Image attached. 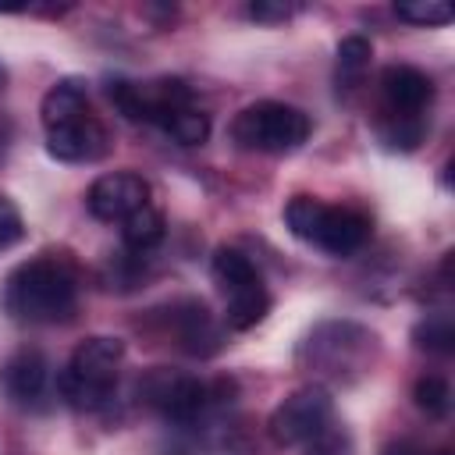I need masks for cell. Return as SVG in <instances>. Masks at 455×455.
<instances>
[{"instance_id": "obj_15", "label": "cell", "mask_w": 455, "mask_h": 455, "mask_svg": "<svg viewBox=\"0 0 455 455\" xmlns=\"http://www.w3.org/2000/svg\"><path fill=\"white\" fill-rule=\"evenodd\" d=\"M156 124H160L174 142H181V146H199V142H206V135H210V117H206L203 110H196L192 103H188V107L164 110V114L156 117Z\"/></svg>"}, {"instance_id": "obj_18", "label": "cell", "mask_w": 455, "mask_h": 455, "mask_svg": "<svg viewBox=\"0 0 455 455\" xmlns=\"http://www.w3.org/2000/svg\"><path fill=\"white\" fill-rule=\"evenodd\" d=\"M377 135L387 149H416L423 142V117H405V114H384L377 124Z\"/></svg>"}, {"instance_id": "obj_13", "label": "cell", "mask_w": 455, "mask_h": 455, "mask_svg": "<svg viewBox=\"0 0 455 455\" xmlns=\"http://www.w3.org/2000/svg\"><path fill=\"white\" fill-rule=\"evenodd\" d=\"M46 384H50V363L36 348H21L0 370V387L18 405H36L46 395Z\"/></svg>"}, {"instance_id": "obj_26", "label": "cell", "mask_w": 455, "mask_h": 455, "mask_svg": "<svg viewBox=\"0 0 455 455\" xmlns=\"http://www.w3.org/2000/svg\"><path fill=\"white\" fill-rule=\"evenodd\" d=\"M4 146H7V135H0V156H4Z\"/></svg>"}, {"instance_id": "obj_3", "label": "cell", "mask_w": 455, "mask_h": 455, "mask_svg": "<svg viewBox=\"0 0 455 455\" xmlns=\"http://www.w3.org/2000/svg\"><path fill=\"white\" fill-rule=\"evenodd\" d=\"M284 224L295 238L331 252V256H352L370 238V220L345 206H327L313 196H295L284 206Z\"/></svg>"}, {"instance_id": "obj_12", "label": "cell", "mask_w": 455, "mask_h": 455, "mask_svg": "<svg viewBox=\"0 0 455 455\" xmlns=\"http://www.w3.org/2000/svg\"><path fill=\"white\" fill-rule=\"evenodd\" d=\"M380 92H384V114L419 117L423 107L434 100V82L419 68L391 64L380 71Z\"/></svg>"}, {"instance_id": "obj_28", "label": "cell", "mask_w": 455, "mask_h": 455, "mask_svg": "<svg viewBox=\"0 0 455 455\" xmlns=\"http://www.w3.org/2000/svg\"><path fill=\"white\" fill-rule=\"evenodd\" d=\"M441 455H451V451H441Z\"/></svg>"}, {"instance_id": "obj_25", "label": "cell", "mask_w": 455, "mask_h": 455, "mask_svg": "<svg viewBox=\"0 0 455 455\" xmlns=\"http://www.w3.org/2000/svg\"><path fill=\"white\" fill-rule=\"evenodd\" d=\"M384 455H423V448L412 444V441H391V444L384 448Z\"/></svg>"}, {"instance_id": "obj_23", "label": "cell", "mask_w": 455, "mask_h": 455, "mask_svg": "<svg viewBox=\"0 0 455 455\" xmlns=\"http://www.w3.org/2000/svg\"><path fill=\"white\" fill-rule=\"evenodd\" d=\"M299 7L295 4H267V0H256V4H249V18L252 21H284V18H291Z\"/></svg>"}, {"instance_id": "obj_24", "label": "cell", "mask_w": 455, "mask_h": 455, "mask_svg": "<svg viewBox=\"0 0 455 455\" xmlns=\"http://www.w3.org/2000/svg\"><path fill=\"white\" fill-rule=\"evenodd\" d=\"M309 455H345V444L334 437V434H320L316 441H309Z\"/></svg>"}, {"instance_id": "obj_17", "label": "cell", "mask_w": 455, "mask_h": 455, "mask_svg": "<svg viewBox=\"0 0 455 455\" xmlns=\"http://www.w3.org/2000/svg\"><path fill=\"white\" fill-rule=\"evenodd\" d=\"M370 57H373L370 39H363V36L341 39V43H338V89H341V85H345V89L359 85L363 71L370 68Z\"/></svg>"}, {"instance_id": "obj_7", "label": "cell", "mask_w": 455, "mask_h": 455, "mask_svg": "<svg viewBox=\"0 0 455 455\" xmlns=\"http://www.w3.org/2000/svg\"><path fill=\"white\" fill-rule=\"evenodd\" d=\"M139 398L156 409L160 416L174 419V423H192L206 402H210V387L181 370H167V366H153L142 380H139Z\"/></svg>"}, {"instance_id": "obj_21", "label": "cell", "mask_w": 455, "mask_h": 455, "mask_svg": "<svg viewBox=\"0 0 455 455\" xmlns=\"http://www.w3.org/2000/svg\"><path fill=\"white\" fill-rule=\"evenodd\" d=\"M395 14L402 21H412V25H444V21H451V7L437 4V0H402V4H395Z\"/></svg>"}, {"instance_id": "obj_1", "label": "cell", "mask_w": 455, "mask_h": 455, "mask_svg": "<svg viewBox=\"0 0 455 455\" xmlns=\"http://www.w3.org/2000/svg\"><path fill=\"white\" fill-rule=\"evenodd\" d=\"M78 306V274L64 252H43L11 270L4 309L18 323H68Z\"/></svg>"}, {"instance_id": "obj_9", "label": "cell", "mask_w": 455, "mask_h": 455, "mask_svg": "<svg viewBox=\"0 0 455 455\" xmlns=\"http://www.w3.org/2000/svg\"><path fill=\"white\" fill-rule=\"evenodd\" d=\"M149 203V185L146 178L132 174V171H110V174H100L89 192H85V206L96 220H107V224H121L124 217H132L139 206Z\"/></svg>"}, {"instance_id": "obj_10", "label": "cell", "mask_w": 455, "mask_h": 455, "mask_svg": "<svg viewBox=\"0 0 455 455\" xmlns=\"http://www.w3.org/2000/svg\"><path fill=\"white\" fill-rule=\"evenodd\" d=\"M167 331L174 334L178 348L188 352V355L206 359V355H213V352L220 348V327H217V320L210 316L206 302H199V299H181V302H174V306H171V316H167Z\"/></svg>"}, {"instance_id": "obj_27", "label": "cell", "mask_w": 455, "mask_h": 455, "mask_svg": "<svg viewBox=\"0 0 455 455\" xmlns=\"http://www.w3.org/2000/svg\"><path fill=\"white\" fill-rule=\"evenodd\" d=\"M4 78H7V75H4V68H0V85H4Z\"/></svg>"}, {"instance_id": "obj_14", "label": "cell", "mask_w": 455, "mask_h": 455, "mask_svg": "<svg viewBox=\"0 0 455 455\" xmlns=\"http://www.w3.org/2000/svg\"><path fill=\"white\" fill-rule=\"evenodd\" d=\"M39 114H43V132H46V128L71 124V121L92 114V110H89L85 85L75 82V78H64V82H57V85H50L46 96H43V103H39Z\"/></svg>"}, {"instance_id": "obj_11", "label": "cell", "mask_w": 455, "mask_h": 455, "mask_svg": "<svg viewBox=\"0 0 455 455\" xmlns=\"http://www.w3.org/2000/svg\"><path fill=\"white\" fill-rule=\"evenodd\" d=\"M46 149L50 156L64 160V164H89V160H100L107 153V128L85 114L71 124H60V128H46Z\"/></svg>"}, {"instance_id": "obj_22", "label": "cell", "mask_w": 455, "mask_h": 455, "mask_svg": "<svg viewBox=\"0 0 455 455\" xmlns=\"http://www.w3.org/2000/svg\"><path fill=\"white\" fill-rule=\"evenodd\" d=\"M21 235H25V224H21L18 206L7 196H0V252L11 249V245H18Z\"/></svg>"}, {"instance_id": "obj_8", "label": "cell", "mask_w": 455, "mask_h": 455, "mask_svg": "<svg viewBox=\"0 0 455 455\" xmlns=\"http://www.w3.org/2000/svg\"><path fill=\"white\" fill-rule=\"evenodd\" d=\"M370 348H373V334L370 331H363L355 323H323L306 338L302 355L316 370L341 377L345 370H359L366 363Z\"/></svg>"}, {"instance_id": "obj_5", "label": "cell", "mask_w": 455, "mask_h": 455, "mask_svg": "<svg viewBox=\"0 0 455 455\" xmlns=\"http://www.w3.org/2000/svg\"><path fill=\"white\" fill-rule=\"evenodd\" d=\"M210 274H213V284L224 295V323L231 331H249L267 316L270 291H267L259 270L252 267V259L245 252H238L231 245L217 249L213 263H210Z\"/></svg>"}, {"instance_id": "obj_19", "label": "cell", "mask_w": 455, "mask_h": 455, "mask_svg": "<svg viewBox=\"0 0 455 455\" xmlns=\"http://www.w3.org/2000/svg\"><path fill=\"white\" fill-rule=\"evenodd\" d=\"M412 402H416V409L427 412L430 419H441V416L448 412V405H451V387H448L444 377L427 373V377L416 380V387H412Z\"/></svg>"}, {"instance_id": "obj_2", "label": "cell", "mask_w": 455, "mask_h": 455, "mask_svg": "<svg viewBox=\"0 0 455 455\" xmlns=\"http://www.w3.org/2000/svg\"><path fill=\"white\" fill-rule=\"evenodd\" d=\"M124 359V341L121 338H110V334H92L85 338L68 366L60 370L57 377V387H60V398L71 405V409H82V412H96L110 402L114 395V384H117V366Z\"/></svg>"}, {"instance_id": "obj_20", "label": "cell", "mask_w": 455, "mask_h": 455, "mask_svg": "<svg viewBox=\"0 0 455 455\" xmlns=\"http://www.w3.org/2000/svg\"><path fill=\"white\" fill-rule=\"evenodd\" d=\"M412 338H416V348H427V352H451V341H455V334H451V320L448 316H427L423 323H416V331H412Z\"/></svg>"}, {"instance_id": "obj_6", "label": "cell", "mask_w": 455, "mask_h": 455, "mask_svg": "<svg viewBox=\"0 0 455 455\" xmlns=\"http://www.w3.org/2000/svg\"><path fill=\"white\" fill-rule=\"evenodd\" d=\"M331 412H334L331 391L320 384H306V387H295L288 398L277 402V409L267 419V430H270L274 444H281V448L309 444L327 430Z\"/></svg>"}, {"instance_id": "obj_16", "label": "cell", "mask_w": 455, "mask_h": 455, "mask_svg": "<svg viewBox=\"0 0 455 455\" xmlns=\"http://www.w3.org/2000/svg\"><path fill=\"white\" fill-rule=\"evenodd\" d=\"M121 238H124V245L135 249V252L153 249V245L164 238V217H160V210H156L153 203L139 206L132 217L121 220Z\"/></svg>"}, {"instance_id": "obj_4", "label": "cell", "mask_w": 455, "mask_h": 455, "mask_svg": "<svg viewBox=\"0 0 455 455\" xmlns=\"http://www.w3.org/2000/svg\"><path fill=\"white\" fill-rule=\"evenodd\" d=\"M228 132L242 149H252V153H291L309 139L313 121H309L306 110H299L291 103L259 100V103H249L245 110H238Z\"/></svg>"}]
</instances>
